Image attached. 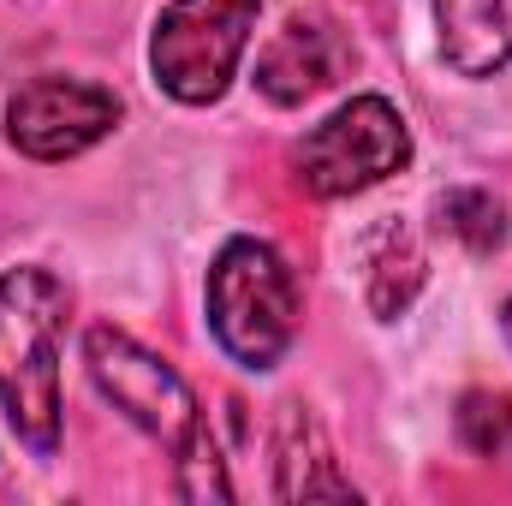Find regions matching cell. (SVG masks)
<instances>
[{
	"instance_id": "6",
	"label": "cell",
	"mask_w": 512,
	"mask_h": 506,
	"mask_svg": "<svg viewBox=\"0 0 512 506\" xmlns=\"http://www.w3.org/2000/svg\"><path fill=\"white\" fill-rule=\"evenodd\" d=\"M120 126V96L90 78H30L6 102V143L30 161H72Z\"/></svg>"
},
{
	"instance_id": "4",
	"label": "cell",
	"mask_w": 512,
	"mask_h": 506,
	"mask_svg": "<svg viewBox=\"0 0 512 506\" xmlns=\"http://www.w3.org/2000/svg\"><path fill=\"white\" fill-rule=\"evenodd\" d=\"M84 364H90V381L96 393L137 423L149 441H161L173 459L197 447V435L209 429L191 381L179 376L167 358H155L143 340H131L126 328H90L84 334Z\"/></svg>"
},
{
	"instance_id": "11",
	"label": "cell",
	"mask_w": 512,
	"mask_h": 506,
	"mask_svg": "<svg viewBox=\"0 0 512 506\" xmlns=\"http://www.w3.org/2000/svg\"><path fill=\"white\" fill-rule=\"evenodd\" d=\"M435 215H441V227H447L471 256H489V251L507 245V203H501L495 191H483V185H453V191H441V197H435Z\"/></svg>"
},
{
	"instance_id": "3",
	"label": "cell",
	"mask_w": 512,
	"mask_h": 506,
	"mask_svg": "<svg viewBox=\"0 0 512 506\" xmlns=\"http://www.w3.org/2000/svg\"><path fill=\"white\" fill-rule=\"evenodd\" d=\"M262 0H167L149 36V78L179 108H209L239 78Z\"/></svg>"
},
{
	"instance_id": "13",
	"label": "cell",
	"mask_w": 512,
	"mask_h": 506,
	"mask_svg": "<svg viewBox=\"0 0 512 506\" xmlns=\"http://www.w3.org/2000/svg\"><path fill=\"white\" fill-rule=\"evenodd\" d=\"M501 328H507V340H512V298H507V310H501Z\"/></svg>"
},
{
	"instance_id": "5",
	"label": "cell",
	"mask_w": 512,
	"mask_h": 506,
	"mask_svg": "<svg viewBox=\"0 0 512 506\" xmlns=\"http://www.w3.org/2000/svg\"><path fill=\"white\" fill-rule=\"evenodd\" d=\"M405 161H411V131L387 96L340 102L292 155L298 185L310 197H358V191L393 179Z\"/></svg>"
},
{
	"instance_id": "2",
	"label": "cell",
	"mask_w": 512,
	"mask_h": 506,
	"mask_svg": "<svg viewBox=\"0 0 512 506\" xmlns=\"http://www.w3.org/2000/svg\"><path fill=\"white\" fill-rule=\"evenodd\" d=\"M209 334L239 370H274L298 340V280L268 239H227L203 286Z\"/></svg>"
},
{
	"instance_id": "7",
	"label": "cell",
	"mask_w": 512,
	"mask_h": 506,
	"mask_svg": "<svg viewBox=\"0 0 512 506\" xmlns=\"http://www.w3.org/2000/svg\"><path fill=\"white\" fill-rule=\"evenodd\" d=\"M346 60L352 54L334 36V24H322V18H286L274 30V42L256 54V90L274 108H304L310 96H322L328 84H340Z\"/></svg>"
},
{
	"instance_id": "12",
	"label": "cell",
	"mask_w": 512,
	"mask_h": 506,
	"mask_svg": "<svg viewBox=\"0 0 512 506\" xmlns=\"http://www.w3.org/2000/svg\"><path fill=\"white\" fill-rule=\"evenodd\" d=\"M453 429L477 459H512V393L471 387L453 411Z\"/></svg>"
},
{
	"instance_id": "10",
	"label": "cell",
	"mask_w": 512,
	"mask_h": 506,
	"mask_svg": "<svg viewBox=\"0 0 512 506\" xmlns=\"http://www.w3.org/2000/svg\"><path fill=\"white\" fill-rule=\"evenodd\" d=\"M417 286H423V251L411 245L405 227H387L382 239L370 245V310L382 322L405 316L411 298H417Z\"/></svg>"
},
{
	"instance_id": "1",
	"label": "cell",
	"mask_w": 512,
	"mask_h": 506,
	"mask_svg": "<svg viewBox=\"0 0 512 506\" xmlns=\"http://www.w3.org/2000/svg\"><path fill=\"white\" fill-rule=\"evenodd\" d=\"M66 286L54 268H6L0 274V411L12 435L48 459L60 447V334H66Z\"/></svg>"
},
{
	"instance_id": "9",
	"label": "cell",
	"mask_w": 512,
	"mask_h": 506,
	"mask_svg": "<svg viewBox=\"0 0 512 506\" xmlns=\"http://www.w3.org/2000/svg\"><path fill=\"white\" fill-rule=\"evenodd\" d=\"M286 417H280V483H274V495L280 501H316V495H328V501H358V489H352V477H340L334 471V453H328V441H322V429L304 417V405H280Z\"/></svg>"
},
{
	"instance_id": "8",
	"label": "cell",
	"mask_w": 512,
	"mask_h": 506,
	"mask_svg": "<svg viewBox=\"0 0 512 506\" xmlns=\"http://www.w3.org/2000/svg\"><path fill=\"white\" fill-rule=\"evenodd\" d=\"M435 42L459 78H495L512 66V0H435Z\"/></svg>"
}]
</instances>
